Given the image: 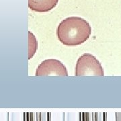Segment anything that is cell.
Returning a JSON list of instances; mask_svg holds the SVG:
<instances>
[{
	"label": "cell",
	"mask_w": 121,
	"mask_h": 121,
	"mask_svg": "<svg viewBox=\"0 0 121 121\" xmlns=\"http://www.w3.org/2000/svg\"><path fill=\"white\" fill-rule=\"evenodd\" d=\"M91 33V28L86 20L80 17H69L57 26L56 36L63 44L75 47L84 43Z\"/></svg>",
	"instance_id": "obj_1"
},
{
	"label": "cell",
	"mask_w": 121,
	"mask_h": 121,
	"mask_svg": "<svg viewBox=\"0 0 121 121\" xmlns=\"http://www.w3.org/2000/svg\"><path fill=\"white\" fill-rule=\"evenodd\" d=\"M75 75L104 76V69L95 56L90 54H83L77 61Z\"/></svg>",
	"instance_id": "obj_2"
},
{
	"label": "cell",
	"mask_w": 121,
	"mask_h": 121,
	"mask_svg": "<svg viewBox=\"0 0 121 121\" xmlns=\"http://www.w3.org/2000/svg\"><path fill=\"white\" fill-rule=\"evenodd\" d=\"M36 76H67L68 72L65 66L60 60L47 59L38 66Z\"/></svg>",
	"instance_id": "obj_3"
},
{
	"label": "cell",
	"mask_w": 121,
	"mask_h": 121,
	"mask_svg": "<svg viewBox=\"0 0 121 121\" xmlns=\"http://www.w3.org/2000/svg\"><path fill=\"white\" fill-rule=\"evenodd\" d=\"M59 0H28L29 8L36 12H48L54 9Z\"/></svg>",
	"instance_id": "obj_4"
},
{
	"label": "cell",
	"mask_w": 121,
	"mask_h": 121,
	"mask_svg": "<svg viewBox=\"0 0 121 121\" xmlns=\"http://www.w3.org/2000/svg\"><path fill=\"white\" fill-rule=\"evenodd\" d=\"M38 42L35 36L28 31V59L30 60L37 51Z\"/></svg>",
	"instance_id": "obj_5"
}]
</instances>
